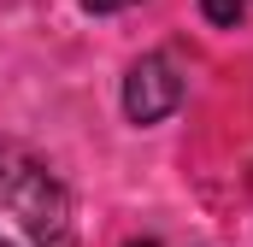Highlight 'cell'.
Wrapping results in <instances>:
<instances>
[{
    "label": "cell",
    "instance_id": "cell-1",
    "mask_svg": "<svg viewBox=\"0 0 253 247\" xmlns=\"http://www.w3.org/2000/svg\"><path fill=\"white\" fill-rule=\"evenodd\" d=\"M0 247H77L65 183L18 147H0Z\"/></svg>",
    "mask_w": 253,
    "mask_h": 247
},
{
    "label": "cell",
    "instance_id": "cell-2",
    "mask_svg": "<svg viewBox=\"0 0 253 247\" xmlns=\"http://www.w3.org/2000/svg\"><path fill=\"white\" fill-rule=\"evenodd\" d=\"M183 94H189V82H183V65L171 59V53H141V59L129 65V77H124V112H129V124L171 118V112L183 106Z\"/></svg>",
    "mask_w": 253,
    "mask_h": 247
},
{
    "label": "cell",
    "instance_id": "cell-3",
    "mask_svg": "<svg viewBox=\"0 0 253 247\" xmlns=\"http://www.w3.org/2000/svg\"><path fill=\"white\" fill-rule=\"evenodd\" d=\"M200 12H206L212 24H236V18L248 12V0H200Z\"/></svg>",
    "mask_w": 253,
    "mask_h": 247
},
{
    "label": "cell",
    "instance_id": "cell-4",
    "mask_svg": "<svg viewBox=\"0 0 253 247\" xmlns=\"http://www.w3.org/2000/svg\"><path fill=\"white\" fill-rule=\"evenodd\" d=\"M88 12H124V6H135V0H83Z\"/></svg>",
    "mask_w": 253,
    "mask_h": 247
},
{
    "label": "cell",
    "instance_id": "cell-5",
    "mask_svg": "<svg viewBox=\"0 0 253 247\" xmlns=\"http://www.w3.org/2000/svg\"><path fill=\"white\" fill-rule=\"evenodd\" d=\"M124 247H159V242H124Z\"/></svg>",
    "mask_w": 253,
    "mask_h": 247
}]
</instances>
